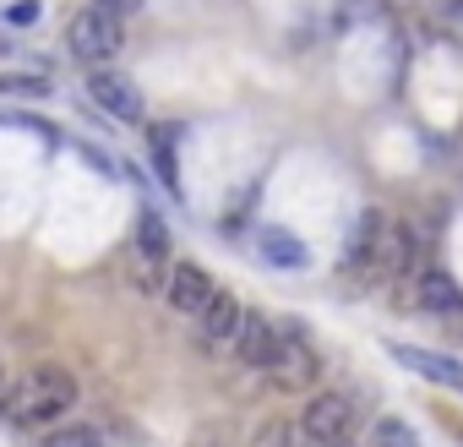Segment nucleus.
<instances>
[{
    "mask_svg": "<svg viewBox=\"0 0 463 447\" xmlns=\"http://www.w3.org/2000/svg\"><path fill=\"white\" fill-rule=\"evenodd\" d=\"M387 355H392L398 366H409L414 376H425V382H441V387L463 393V366H458V360H447V355H436V349H414V344H392Z\"/></svg>",
    "mask_w": 463,
    "mask_h": 447,
    "instance_id": "nucleus-10",
    "label": "nucleus"
},
{
    "mask_svg": "<svg viewBox=\"0 0 463 447\" xmlns=\"http://www.w3.org/2000/svg\"><path fill=\"white\" fill-rule=\"evenodd\" d=\"M414 306L430 311V317H447L452 328H463V290H458V279L441 273V268L414 273Z\"/></svg>",
    "mask_w": 463,
    "mask_h": 447,
    "instance_id": "nucleus-8",
    "label": "nucleus"
},
{
    "mask_svg": "<svg viewBox=\"0 0 463 447\" xmlns=\"http://www.w3.org/2000/svg\"><path fill=\"white\" fill-rule=\"evenodd\" d=\"M44 447H104V436L93 425H66V431H50Z\"/></svg>",
    "mask_w": 463,
    "mask_h": 447,
    "instance_id": "nucleus-18",
    "label": "nucleus"
},
{
    "mask_svg": "<svg viewBox=\"0 0 463 447\" xmlns=\"http://www.w3.org/2000/svg\"><path fill=\"white\" fill-rule=\"evenodd\" d=\"M39 12H44L39 0H17V6L6 12V23H12V28H33V23H39Z\"/></svg>",
    "mask_w": 463,
    "mask_h": 447,
    "instance_id": "nucleus-20",
    "label": "nucleus"
},
{
    "mask_svg": "<svg viewBox=\"0 0 463 447\" xmlns=\"http://www.w3.org/2000/svg\"><path fill=\"white\" fill-rule=\"evenodd\" d=\"M387 213H360V224H354V235H349V246H344V273L354 279V290H371V284H382L376 279V257H382V241H387Z\"/></svg>",
    "mask_w": 463,
    "mask_h": 447,
    "instance_id": "nucleus-4",
    "label": "nucleus"
},
{
    "mask_svg": "<svg viewBox=\"0 0 463 447\" xmlns=\"http://www.w3.org/2000/svg\"><path fill=\"white\" fill-rule=\"evenodd\" d=\"M300 431L311 436V447L349 442V431H354V398H349V393H317V398L300 409Z\"/></svg>",
    "mask_w": 463,
    "mask_h": 447,
    "instance_id": "nucleus-5",
    "label": "nucleus"
},
{
    "mask_svg": "<svg viewBox=\"0 0 463 447\" xmlns=\"http://www.w3.org/2000/svg\"><path fill=\"white\" fill-rule=\"evenodd\" d=\"M273 349H279V322L262 317V311H246V322H241V333H235V355H241V366L268 371Z\"/></svg>",
    "mask_w": 463,
    "mask_h": 447,
    "instance_id": "nucleus-9",
    "label": "nucleus"
},
{
    "mask_svg": "<svg viewBox=\"0 0 463 447\" xmlns=\"http://www.w3.org/2000/svg\"><path fill=\"white\" fill-rule=\"evenodd\" d=\"M0 99H50V77L44 71H0Z\"/></svg>",
    "mask_w": 463,
    "mask_h": 447,
    "instance_id": "nucleus-13",
    "label": "nucleus"
},
{
    "mask_svg": "<svg viewBox=\"0 0 463 447\" xmlns=\"http://www.w3.org/2000/svg\"><path fill=\"white\" fill-rule=\"evenodd\" d=\"M120 39H126V23L104 17L99 6H82V12H71V23H66V50H71V61H82L88 71H99L104 61H115V55H120Z\"/></svg>",
    "mask_w": 463,
    "mask_h": 447,
    "instance_id": "nucleus-3",
    "label": "nucleus"
},
{
    "mask_svg": "<svg viewBox=\"0 0 463 447\" xmlns=\"http://www.w3.org/2000/svg\"><path fill=\"white\" fill-rule=\"evenodd\" d=\"M88 99H93L109 120H120V126H137V120H142V88H137L126 71H115V66L88 71Z\"/></svg>",
    "mask_w": 463,
    "mask_h": 447,
    "instance_id": "nucleus-6",
    "label": "nucleus"
},
{
    "mask_svg": "<svg viewBox=\"0 0 463 447\" xmlns=\"http://www.w3.org/2000/svg\"><path fill=\"white\" fill-rule=\"evenodd\" d=\"M333 447H354V442H333Z\"/></svg>",
    "mask_w": 463,
    "mask_h": 447,
    "instance_id": "nucleus-21",
    "label": "nucleus"
},
{
    "mask_svg": "<svg viewBox=\"0 0 463 447\" xmlns=\"http://www.w3.org/2000/svg\"><path fill=\"white\" fill-rule=\"evenodd\" d=\"M257 447H311V436L300 431V420H273V425L257 436Z\"/></svg>",
    "mask_w": 463,
    "mask_h": 447,
    "instance_id": "nucleus-16",
    "label": "nucleus"
},
{
    "mask_svg": "<svg viewBox=\"0 0 463 447\" xmlns=\"http://www.w3.org/2000/svg\"><path fill=\"white\" fill-rule=\"evenodd\" d=\"M257 252H262L273 268H306V262H311L306 241L289 235V230H262V235H257Z\"/></svg>",
    "mask_w": 463,
    "mask_h": 447,
    "instance_id": "nucleus-12",
    "label": "nucleus"
},
{
    "mask_svg": "<svg viewBox=\"0 0 463 447\" xmlns=\"http://www.w3.org/2000/svg\"><path fill=\"white\" fill-rule=\"evenodd\" d=\"M365 447H420V436H414V425H409V420H398V414H382Z\"/></svg>",
    "mask_w": 463,
    "mask_h": 447,
    "instance_id": "nucleus-14",
    "label": "nucleus"
},
{
    "mask_svg": "<svg viewBox=\"0 0 463 447\" xmlns=\"http://www.w3.org/2000/svg\"><path fill=\"white\" fill-rule=\"evenodd\" d=\"M77 398H82L77 376L66 366L44 360V366H28L17 376V387H12V398H6V409H0V414H6L12 425H55L61 414L77 409Z\"/></svg>",
    "mask_w": 463,
    "mask_h": 447,
    "instance_id": "nucleus-1",
    "label": "nucleus"
},
{
    "mask_svg": "<svg viewBox=\"0 0 463 447\" xmlns=\"http://www.w3.org/2000/svg\"><path fill=\"white\" fill-rule=\"evenodd\" d=\"M93 6H99L104 17H115V23H131V17L147 6V0H93Z\"/></svg>",
    "mask_w": 463,
    "mask_h": 447,
    "instance_id": "nucleus-19",
    "label": "nucleus"
},
{
    "mask_svg": "<svg viewBox=\"0 0 463 447\" xmlns=\"http://www.w3.org/2000/svg\"><path fill=\"white\" fill-rule=\"evenodd\" d=\"M153 169L164 175V191H169V196H180V175H175V147H169V137H158V131H153Z\"/></svg>",
    "mask_w": 463,
    "mask_h": 447,
    "instance_id": "nucleus-17",
    "label": "nucleus"
},
{
    "mask_svg": "<svg viewBox=\"0 0 463 447\" xmlns=\"http://www.w3.org/2000/svg\"><path fill=\"white\" fill-rule=\"evenodd\" d=\"M458 28H463V12H458Z\"/></svg>",
    "mask_w": 463,
    "mask_h": 447,
    "instance_id": "nucleus-22",
    "label": "nucleus"
},
{
    "mask_svg": "<svg viewBox=\"0 0 463 447\" xmlns=\"http://www.w3.org/2000/svg\"><path fill=\"white\" fill-rule=\"evenodd\" d=\"M262 376L279 393H306V387L322 382V355H317V344L306 338L300 322H279V349H273V360H268Z\"/></svg>",
    "mask_w": 463,
    "mask_h": 447,
    "instance_id": "nucleus-2",
    "label": "nucleus"
},
{
    "mask_svg": "<svg viewBox=\"0 0 463 447\" xmlns=\"http://www.w3.org/2000/svg\"><path fill=\"white\" fill-rule=\"evenodd\" d=\"M213 273L202 268V262H175L169 268V279H164V300L180 311V317H202V306L213 300Z\"/></svg>",
    "mask_w": 463,
    "mask_h": 447,
    "instance_id": "nucleus-7",
    "label": "nucleus"
},
{
    "mask_svg": "<svg viewBox=\"0 0 463 447\" xmlns=\"http://www.w3.org/2000/svg\"><path fill=\"white\" fill-rule=\"evenodd\" d=\"M241 322H246V306L229 295V290H213V300H207V306H202V317H196V328H202V338H207V344H235Z\"/></svg>",
    "mask_w": 463,
    "mask_h": 447,
    "instance_id": "nucleus-11",
    "label": "nucleus"
},
{
    "mask_svg": "<svg viewBox=\"0 0 463 447\" xmlns=\"http://www.w3.org/2000/svg\"><path fill=\"white\" fill-rule=\"evenodd\" d=\"M137 252H153V257L169 252V230H164V218L153 207H142V218H137Z\"/></svg>",
    "mask_w": 463,
    "mask_h": 447,
    "instance_id": "nucleus-15",
    "label": "nucleus"
}]
</instances>
